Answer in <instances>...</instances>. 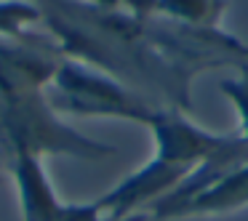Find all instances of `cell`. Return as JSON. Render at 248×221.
Returning <instances> with one entry per match:
<instances>
[{
  "label": "cell",
  "instance_id": "1",
  "mask_svg": "<svg viewBox=\"0 0 248 221\" xmlns=\"http://www.w3.org/2000/svg\"><path fill=\"white\" fill-rule=\"evenodd\" d=\"M43 24L64 56L118 77L157 107L192 112V83L211 70H248V43L224 29L163 16L139 19L83 0H38Z\"/></svg>",
  "mask_w": 248,
  "mask_h": 221
},
{
  "label": "cell",
  "instance_id": "2",
  "mask_svg": "<svg viewBox=\"0 0 248 221\" xmlns=\"http://www.w3.org/2000/svg\"><path fill=\"white\" fill-rule=\"evenodd\" d=\"M14 155H35L40 160L75 157L96 162L118 155V147L91 139L64 123L43 91L0 99V157L8 162Z\"/></svg>",
  "mask_w": 248,
  "mask_h": 221
},
{
  "label": "cell",
  "instance_id": "3",
  "mask_svg": "<svg viewBox=\"0 0 248 221\" xmlns=\"http://www.w3.org/2000/svg\"><path fill=\"white\" fill-rule=\"evenodd\" d=\"M46 96L62 118H115L150 125L160 109L118 77L70 56L59 64L51 86L46 88Z\"/></svg>",
  "mask_w": 248,
  "mask_h": 221
},
{
  "label": "cell",
  "instance_id": "4",
  "mask_svg": "<svg viewBox=\"0 0 248 221\" xmlns=\"http://www.w3.org/2000/svg\"><path fill=\"white\" fill-rule=\"evenodd\" d=\"M6 165L16 184L22 221H152L150 213L115 219L102 213L96 203H64L46 171V160L35 155H14Z\"/></svg>",
  "mask_w": 248,
  "mask_h": 221
},
{
  "label": "cell",
  "instance_id": "5",
  "mask_svg": "<svg viewBox=\"0 0 248 221\" xmlns=\"http://www.w3.org/2000/svg\"><path fill=\"white\" fill-rule=\"evenodd\" d=\"M64 59L51 35L0 38V99L43 93Z\"/></svg>",
  "mask_w": 248,
  "mask_h": 221
},
{
  "label": "cell",
  "instance_id": "6",
  "mask_svg": "<svg viewBox=\"0 0 248 221\" xmlns=\"http://www.w3.org/2000/svg\"><path fill=\"white\" fill-rule=\"evenodd\" d=\"M248 208V162L232 168L227 176H221L214 187L200 192L189 203H184L168 221L182 219H205V216H224L232 210Z\"/></svg>",
  "mask_w": 248,
  "mask_h": 221
},
{
  "label": "cell",
  "instance_id": "7",
  "mask_svg": "<svg viewBox=\"0 0 248 221\" xmlns=\"http://www.w3.org/2000/svg\"><path fill=\"white\" fill-rule=\"evenodd\" d=\"M230 0H157V16L200 29H219Z\"/></svg>",
  "mask_w": 248,
  "mask_h": 221
},
{
  "label": "cell",
  "instance_id": "8",
  "mask_svg": "<svg viewBox=\"0 0 248 221\" xmlns=\"http://www.w3.org/2000/svg\"><path fill=\"white\" fill-rule=\"evenodd\" d=\"M40 22L43 11L35 0H0V38H27Z\"/></svg>",
  "mask_w": 248,
  "mask_h": 221
},
{
  "label": "cell",
  "instance_id": "9",
  "mask_svg": "<svg viewBox=\"0 0 248 221\" xmlns=\"http://www.w3.org/2000/svg\"><path fill=\"white\" fill-rule=\"evenodd\" d=\"M219 91L230 99V104L237 112V120H240L237 133H240L243 139H248V70L237 72V75L230 77V80H221Z\"/></svg>",
  "mask_w": 248,
  "mask_h": 221
},
{
  "label": "cell",
  "instance_id": "10",
  "mask_svg": "<svg viewBox=\"0 0 248 221\" xmlns=\"http://www.w3.org/2000/svg\"><path fill=\"white\" fill-rule=\"evenodd\" d=\"M123 11L139 19H150L157 14V0H123Z\"/></svg>",
  "mask_w": 248,
  "mask_h": 221
},
{
  "label": "cell",
  "instance_id": "11",
  "mask_svg": "<svg viewBox=\"0 0 248 221\" xmlns=\"http://www.w3.org/2000/svg\"><path fill=\"white\" fill-rule=\"evenodd\" d=\"M83 3H88L93 8H104V11H118V8H123V0H83Z\"/></svg>",
  "mask_w": 248,
  "mask_h": 221
},
{
  "label": "cell",
  "instance_id": "12",
  "mask_svg": "<svg viewBox=\"0 0 248 221\" xmlns=\"http://www.w3.org/2000/svg\"><path fill=\"white\" fill-rule=\"evenodd\" d=\"M0 178H3V171H0Z\"/></svg>",
  "mask_w": 248,
  "mask_h": 221
}]
</instances>
